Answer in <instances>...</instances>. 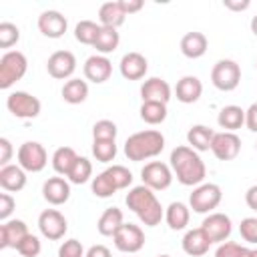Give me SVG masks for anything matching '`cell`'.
I'll use <instances>...</instances> for the list:
<instances>
[{
    "instance_id": "cell-1",
    "label": "cell",
    "mask_w": 257,
    "mask_h": 257,
    "mask_svg": "<svg viewBox=\"0 0 257 257\" xmlns=\"http://www.w3.org/2000/svg\"><path fill=\"white\" fill-rule=\"evenodd\" d=\"M171 171L175 173L177 181L185 187H197L207 177V167L199 153L187 145L175 147L171 151Z\"/></svg>"
},
{
    "instance_id": "cell-2",
    "label": "cell",
    "mask_w": 257,
    "mask_h": 257,
    "mask_svg": "<svg viewBox=\"0 0 257 257\" xmlns=\"http://www.w3.org/2000/svg\"><path fill=\"white\" fill-rule=\"evenodd\" d=\"M126 207L141 219L143 225L147 227H157L161 223V219L165 217L163 207L159 203V199L155 197L153 189H149L147 185H137L126 193Z\"/></svg>"
},
{
    "instance_id": "cell-3",
    "label": "cell",
    "mask_w": 257,
    "mask_h": 257,
    "mask_svg": "<svg viewBox=\"0 0 257 257\" xmlns=\"http://www.w3.org/2000/svg\"><path fill=\"white\" fill-rule=\"evenodd\" d=\"M165 149V137L161 131L149 128V131H139L131 135L124 141V155L128 161H147L157 155H161Z\"/></svg>"
},
{
    "instance_id": "cell-4",
    "label": "cell",
    "mask_w": 257,
    "mask_h": 257,
    "mask_svg": "<svg viewBox=\"0 0 257 257\" xmlns=\"http://www.w3.org/2000/svg\"><path fill=\"white\" fill-rule=\"evenodd\" d=\"M28 68V60L20 50H8L0 58V88H10L18 82Z\"/></svg>"
},
{
    "instance_id": "cell-5",
    "label": "cell",
    "mask_w": 257,
    "mask_h": 257,
    "mask_svg": "<svg viewBox=\"0 0 257 257\" xmlns=\"http://www.w3.org/2000/svg\"><path fill=\"white\" fill-rule=\"evenodd\" d=\"M211 82L215 88H219L223 92L235 90L241 82V66L231 58L217 60L211 70Z\"/></svg>"
},
{
    "instance_id": "cell-6",
    "label": "cell",
    "mask_w": 257,
    "mask_h": 257,
    "mask_svg": "<svg viewBox=\"0 0 257 257\" xmlns=\"http://www.w3.org/2000/svg\"><path fill=\"white\" fill-rule=\"evenodd\" d=\"M223 199L221 187L215 183H201L193 189V193L189 195V205L195 213H211L213 209L219 207Z\"/></svg>"
},
{
    "instance_id": "cell-7",
    "label": "cell",
    "mask_w": 257,
    "mask_h": 257,
    "mask_svg": "<svg viewBox=\"0 0 257 257\" xmlns=\"http://www.w3.org/2000/svg\"><path fill=\"white\" fill-rule=\"evenodd\" d=\"M6 108L16 116V118H36L40 114V100L36 96H32L30 92L24 90H16L10 92L6 98Z\"/></svg>"
},
{
    "instance_id": "cell-8",
    "label": "cell",
    "mask_w": 257,
    "mask_h": 257,
    "mask_svg": "<svg viewBox=\"0 0 257 257\" xmlns=\"http://www.w3.org/2000/svg\"><path fill=\"white\" fill-rule=\"evenodd\" d=\"M18 165L28 171V173H40L46 163H48V155H46V149L36 143V141H26L20 145L18 149Z\"/></svg>"
},
{
    "instance_id": "cell-9",
    "label": "cell",
    "mask_w": 257,
    "mask_h": 257,
    "mask_svg": "<svg viewBox=\"0 0 257 257\" xmlns=\"http://www.w3.org/2000/svg\"><path fill=\"white\" fill-rule=\"evenodd\" d=\"M112 241H114V247L118 251L131 255V253H137L145 247V233L139 225L122 223L118 227V231L112 235Z\"/></svg>"
},
{
    "instance_id": "cell-10",
    "label": "cell",
    "mask_w": 257,
    "mask_h": 257,
    "mask_svg": "<svg viewBox=\"0 0 257 257\" xmlns=\"http://www.w3.org/2000/svg\"><path fill=\"white\" fill-rule=\"evenodd\" d=\"M141 179H143V185H147L149 189L153 191H163V189H169L171 183H173V171L169 165L161 163V161H151L143 167L141 171Z\"/></svg>"
},
{
    "instance_id": "cell-11",
    "label": "cell",
    "mask_w": 257,
    "mask_h": 257,
    "mask_svg": "<svg viewBox=\"0 0 257 257\" xmlns=\"http://www.w3.org/2000/svg\"><path fill=\"white\" fill-rule=\"evenodd\" d=\"M38 229H40L42 237H46L50 241H58L68 231V223H66V217L60 211L44 209L38 217Z\"/></svg>"
},
{
    "instance_id": "cell-12",
    "label": "cell",
    "mask_w": 257,
    "mask_h": 257,
    "mask_svg": "<svg viewBox=\"0 0 257 257\" xmlns=\"http://www.w3.org/2000/svg\"><path fill=\"white\" fill-rule=\"evenodd\" d=\"M201 229L207 233V237L211 239V243H225L233 231V223L229 219V215L225 213H209L203 223H201Z\"/></svg>"
},
{
    "instance_id": "cell-13",
    "label": "cell",
    "mask_w": 257,
    "mask_h": 257,
    "mask_svg": "<svg viewBox=\"0 0 257 257\" xmlns=\"http://www.w3.org/2000/svg\"><path fill=\"white\" fill-rule=\"evenodd\" d=\"M46 70L52 78H58V80H64V78H70L76 70V58L70 50H56L48 56L46 60Z\"/></svg>"
},
{
    "instance_id": "cell-14",
    "label": "cell",
    "mask_w": 257,
    "mask_h": 257,
    "mask_svg": "<svg viewBox=\"0 0 257 257\" xmlns=\"http://www.w3.org/2000/svg\"><path fill=\"white\" fill-rule=\"evenodd\" d=\"M211 151L219 161H233V159H237V155L241 151V139L235 133H227V131L215 133Z\"/></svg>"
},
{
    "instance_id": "cell-15",
    "label": "cell",
    "mask_w": 257,
    "mask_h": 257,
    "mask_svg": "<svg viewBox=\"0 0 257 257\" xmlns=\"http://www.w3.org/2000/svg\"><path fill=\"white\" fill-rule=\"evenodd\" d=\"M82 70H84L86 80H90L94 84H102L112 74V62L106 56H102V54H92V56L86 58Z\"/></svg>"
},
{
    "instance_id": "cell-16",
    "label": "cell",
    "mask_w": 257,
    "mask_h": 257,
    "mask_svg": "<svg viewBox=\"0 0 257 257\" xmlns=\"http://www.w3.org/2000/svg\"><path fill=\"white\" fill-rule=\"evenodd\" d=\"M66 28H68V22L58 10H44L38 16V30L46 38H60L64 36Z\"/></svg>"
},
{
    "instance_id": "cell-17",
    "label": "cell",
    "mask_w": 257,
    "mask_h": 257,
    "mask_svg": "<svg viewBox=\"0 0 257 257\" xmlns=\"http://www.w3.org/2000/svg\"><path fill=\"white\" fill-rule=\"evenodd\" d=\"M141 98L143 102H165L167 104L171 100V86L167 80L159 76L147 78L141 86Z\"/></svg>"
},
{
    "instance_id": "cell-18",
    "label": "cell",
    "mask_w": 257,
    "mask_h": 257,
    "mask_svg": "<svg viewBox=\"0 0 257 257\" xmlns=\"http://www.w3.org/2000/svg\"><path fill=\"white\" fill-rule=\"evenodd\" d=\"M120 74L126 80H141L147 70H149V62L141 52H126L120 58Z\"/></svg>"
},
{
    "instance_id": "cell-19",
    "label": "cell",
    "mask_w": 257,
    "mask_h": 257,
    "mask_svg": "<svg viewBox=\"0 0 257 257\" xmlns=\"http://www.w3.org/2000/svg\"><path fill=\"white\" fill-rule=\"evenodd\" d=\"M42 197L50 205H64L70 199V185L62 177H50L42 185Z\"/></svg>"
},
{
    "instance_id": "cell-20",
    "label": "cell",
    "mask_w": 257,
    "mask_h": 257,
    "mask_svg": "<svg viewBox=\"0 0 257 257\" xmlns=\"http://www.w3.org/2000/svg\"><path fill=\"white\" fill-rule=\"evenodd\" d=\"M28 235V225L20 219H14V221H4L0 225V249H8V247H14Z\"/></svg>"
},
{
    "instance_id": "cell-21",
    "label": "cell",
    "mask_w": 257,
    "mask_h": 257,
    "mask_svg": "<svg viewBox=\"0 0 257 257\" xmlns=\"http://www.w3.org/2000/svg\"><path fill=\"white\" fill-rule=\"evenodd\" d=\"M211 245H213L211 239L207 237V233H205L201 227L189 229V231L185 233V237H183V251H185L187 255H191V257H201V255H205Z\"/></svg>"
},
{
    "instance_id": "cell-22",
    "label": "cell",
    "mask_w": 257,
    "mask_h": 257,
    "mask_svg": "<svg viewBox=\"0 0 257 257\" xmlns=\"http://www.w3.org/2000/svg\"><path fill=\"white\" fill-rule=\"evenodd\" d=\"M0 187L10 193H18L26 187V171L20 165H6L0 169Z\"/></svg>"
},
{
    "instance_id": "cell-23",
    "label": "cell",
    "mask_w": 257,
    "mask_h": 257,
    "mask_svg": "<svg viewBox=\"0 0 257 257\" xmlns=\"http://www.w3.org/2000/svg\"><path fill=\"white\" fill-rule=\"evenodd\" d=\"M175 94H177V100H181L183 104H193L201 98L203 94V84L197 76H183L179 82H177V88H175Z\"/></svg>"
},
{
    "instance_id": "cell-24",
    "label": "cell",
    "mask_w": 257,
    "mask_h": 257,
    "mask_svg": "<svg viewBox=\"0 0 257 257\" xmlns=\"http://www.w3.org/2000/svg\"><path fill=\"white\" fill-rule=\"evenodd\" d=\"M209 48V40L203 32H187L181 38V52L187 58H201Z\"/></svg>"
},
{
    "instance_id": "cell-25",
    "label": "cell",
    "mask_w": 257,
    "mask_h": 257,
    "mask_svg": "<svg viewBox=\"0 0 257 257\" xmlns=\"http://www.w3.org/2000/svg\"><path fill=\"white\" fill-rule=\"evenodd\" d=\"M217 122L221 128H225L227 133H235L237 128H241L245 124V110L237 104H227L219 110Z\"/></svg>"
},
{
    "instance_id": "cell-26",
    "label": "cell",
    "mask_w": 257,
    "mask_h": 257,
    "mask_svg": "<svg viewBox=\"0 0 257 257\" xmlns=\"http://www.w3.org/2000/svg\"><path fill=\"white\" fill-rule=\"evenodd\" d=\"M189 219H191V209L181 201H173L165 211V221L173 231L185 229L189 225Z\"/></svg>"
},
{
    "instance_id": "cell-27",
    "label": "cell",
    "mask_w": 257,
    "mask_h": 257,
    "mask_svg": "<svg viewBox=\"0 0 257 257\" xmlns=\"http://www.w3.org/2000/svg\"><path fill=\"white\" fill-rule=\"evenodd\" d=\"M213 137H215L213 128H209V126H205V124H195V126H191L189 133H187V143H189V147L195 149L197 153H199V151H209V149H211V143H213Z\"/></svg>"
},
{
    "instance_id": "cell-28",
    "label": "cell",
    "mask_w": 257,
    "mask_h": 257,
    "mask_svg": "<svg viewBox=\"0 0 257 257\" xmlns=\"http://www.w3.org/2000/svg\"><path fill=\"white\" fill-rule=\"evenodd\" d=\"M124 18H126V14L122 12V8H120L118 2H104V4L98 8V20H100V26L118 28V26L124 24Z\"/></svg>"
},
{
    "instance_id": "cell-29",
    "label": "cell",
    "mask_w": 257,
    "mask_h": 257,
    "mask_svg": "<svg viewBox=\"0 0 257 257\" xmlns=\"http://www.w3.org/2000/svg\"><path fill=\"white\" fill-rule=\"evenodd\" d=\"M60 94H62V98H64L68 104H80V102H84L86 96H88V84H86V80L70 78V80L64 82Z\"/></svg>"
},
{
    "instance_id": "cell-30",
    "label": "cell",
    "mask_w": 257,
    "mask_h": 257,
    "mask_svg": "<svg viewBox=\"0 0 257 257\" xmlns=\"http://www.w3.org/2000/svg\"><path fill=\"white\" fill-rule=\"evenodd\" d=\"M120 225H122V211L116 209V207H110V209H106V211L100 215V219H98V223H96V229H98L100 235L112 237V235L118 231Z\"/></svg>"
},
{
    "instance_id": "cell-31",
    "label": "cell",
    "mask_w": 257,
    "mask_h": 257,
    "mask_svg": "<svg viewBox=\"0 0 257 257\" xmlns=\"http://www.w3.org/2000/svg\"><path fill=\"white\" fill-rule=\"evenodd\" d=\"M118 42H120V36L116 32V28H108V26H100V32L94 40V48L96 52H100L102 56L108 54V52H114L118 48Z\"/></svg>"
},
{
    "instance_id": "cell-32",
    "label": "cell",
    "mask_w": 257,
    "mask_h": 257,
    "mask_svg": "<svg viewBox=\"0 0 257 257\" xmlns=\"http://www.w3.org/2000/svg\"><path fill=\"white\" fill-rule=\"evenodd\" d=\"M76 159H78V155L74 153V149H70V147H60V149H56L54 155H52V169H54L58 175L68 177V173H70L72 165L76 163Z\"/></svg>"
},
{
    "instance_id": "cell-33",
    "label": "cell",
    "mask_w": 257,
    "mask_h": 257,
    "mask_svg": "<svg viewBox=\"0 0 257 257\" xmlns=\"http://www.w3.org/2000/svg\"><path fill=\"white\" fill-rule=\"evenodd\" d=\"M92 193H94V197H98V199H108V197H112L116 191H118V187H116V183L112 181V177H110V173L104 169L102 173H98L94 179H92Z\"/></svg>"
},
{
    "instance_id": "cell-34",
    "label": "cell",
    "mask_w": 257,
    "mask_h": 257,
    "mask_svg": "<svg viewBox=\"0 0 257 257\" xmlns=\"http://www.w3.org/2000/svg\"><path fill=\"white\" fill-rule=\"evenodd\" d=\"M141 118L149 124H161L167 118V104L165 102H143L141 104Z\"/></svg>"
},
{
    "instance_id": "cell-35",
    "label": "cell",
    "mask_w": 257,
    "mask_h": 257,
    "mask_svg": "<svg viewBox=\"0 0 257 257\" xmlns=\"http://www.w3.org/2000/svg\"><path fill=\"white\" fill-rule=\"evenodd\" d=\"M100 32V26L92 20H80L76 26H74V38L80 42V44H94L96 36Z\"/></svg>"
},
{
    "instance_id": "cell-36",
    "label": "cell",
    "mask_w": 257,
    "mask_h": 257,
    "mask_svg": "<svg viewBox=\"0 0 257 257\" xmlns=\"http://www.w3.org/2000/svg\"><path fill=\"white\" fill-rule=\"evenodd\" d=\"M92 177V163L86 157H78L68 173V181L74 185H82Z\"/></svg>"
},
{
    "instance_id": "cell-37",
    "label": "cell",
    "mask_w": 257,
    "mask_h": 257,
    "mask_svg": "<svg viewBox=\"0 0 257 257\" xmlns=\"http://www.w3.org/2000/svg\"><path fill=\"white\" fill-rule=\"evenodd\" d=\"M92 155L98 163H110L116 157L114 141H92Z\"/></svg>"
},
{
    "instance_id": "cell-38",
    "label": "cell",
    "mask_w": 257,
    "mask_h": 257,
    "mask_svg": "<svg viewBox=\"0 0 257 257\" xmlns=\"http://www.w3.org/2000/svg\"><path fill=\"white\" fill-rule=\"evenodd\" d=\"M116 133H118L116 124L112 120H106V118L96 120L94 126H92V139L94 141H114Z\"/></svg>"
},
{
    "instance_id": "cell-39",
    "label": "cell",
    "mask_w": 257,
    "mask_h": 257,
    "mask_svg": "<svg viewBox=\"0 0 257 257\" xmlns=\"http://www.w3.org/2000/svg\"><path fill=\"white\" fill-rule=\"evenodd\" d=\"M215 257H253V249H247L233 241H225L217 247Z\"/></svg>"
},
{
    "instance_id": "cell-40",
    "label": "cell",
    "mask_w": 257,
    "mask_h": 257,
    "mask_svg": "<svg viewBox=\"0 0 257 257\" xmlns=\"http://www.w3.org/2000/svg\"><path fill=\"white\" fill-rule=\"evenodd\" d=\"M20 40V30L12 22H0V48H10Z\"/></svg>"
},
{
    "instance_id": "cell-41",
    "label": "cell",
    "mask_w": 257,
    "mask_h": 257,
    "mask_svg": "<svg viewBox=\"0 0 257 257\" xmlns=\"http://www.w3.org/2000/svg\"><path fill=\"white\" fill-rule=\"evenodd\" d=\"M42 245H40V239L32 233H28L18 245H16V251L20 253V257H36L40 253Z\"/></svg>"
},
{
    "instance_id": "cell-42",
    "label": "cell",
    "mask_w": 257,
    "mask_h": 257,
    "mask_svg": "<svg viewBox=\"0 0 257 257\" xmlns=\"http://www.w3.org/2000/svg\"><path fill=\"white\" fill-rule=\"evenodd\" d=\"M106 171L110 173V177H112V181L116 183L118 189L131 187V183H133V173H131L126 167H122V165H112V167H108Z\"/></svg>"
},
{
    "instance_id": "cell-43",
    "label": "cell",
    "mask_w": 257,
    "mask_h": 257,
    "mask_svg": "<svg viewBox=\"0 0 257 257\" xmlns=\"http://www.w3.org/2000/svg\"><path fill=\"white\" fill-rule=\"evenodd\" d=\"M239 233H241L243 241L257 245V217H245L239 225Z\"/></svg>"
},
{
    "instance_id": "cell-44",
    "label": "cell",
    "mask_w": 257,
    "mask_h": 257,
    "mask_svg": "<svg viewBox=\"0 0 257 257\" xmlns=\"http://www.w3.org/2000/svg\"><path fill=\"white\" fill-rule=\"evenodd\" d=\"M82 243L78 239H68L58 247V257H84Z\"/></svg>"
},
{
    "instance_id": "cell-45",
    "label": "cell",
    "mask_w": 257,
    "mask_h": 257,
    "mask_svg": "<svg viewBox=\"0 0 257 257\" xmlns=\"http://www.w3.org/2000/svg\"><path fill=\"white\" fill-rule=\"evenodd\" d=\"M14 207H16L14 197H12V195H8V193H2V195H0V219H2V221H6V219L12 215Z\"/></svg>"
},
{
    "instance_id": "cell-46",
    "label": "cell",
    "mask_w": 257,
    "mask_h": 257,
    "mask_svg": "<svg viewBox=\"0 0 257 257\" xmlns=\"http://www.w3.org/2000/svg\"><path fill=\"white\" fill-rule=\"evenodd\" d=\"M10 159H12V143L6 137H2L0 139V165L2 167L10 165Z\"/></svg>"
},
{
    "instance_id": "cell-47",
    "label": "cell",
    "mask_w": 257,
    "mask_h": 257,
    "mask_svg": "<svg viewBox=\"0 0 257 257\" xmlns=\"http://www.w3.org/2000/svg\"><path fill=\"white\" fill-rule=\"evenodd\" d=\"M245 124L251 133H257V102H253L247 110H245Z\"/></svg>"
},
{
    "instance_id": "cell-48",
    "label": "cell",
    "mask_w": 257,
    "mask_h": 257,
    "mask_svg": "<svg viewBox=\"0 0 257 257\" xmlns=\"http://www.w3.org/2000/svg\"><path fill=\"white\" fill-rule=\"evenodd\" d=\"M118 4H120L124 14H135V12H139L145 6L143 0H118Z\"/></svg>"
},
{
    "instance_id": "cell-49",
    "label": "cell",
    "mask_w": 257,
    "mask_h": 257,
    "mask_svg": "<svg viewBox=\"0 0 257 257\" xmlns=\"http://www.w3.org/2000/svg\"><path fill=\"white\" fill-rule=\"evenodd\" d=\"M245 203H247L249 209L257 211V185H253V187L247 189V193H245Z\"/></svg>"
},
{
    "instance_id": "cell-50",
    "label": "cell",
    "mask_w": 257,
    "mask_h": 257,
    "mask_svg": "<svg viewBox=\"0 0 257 257\" xmlns=\"http://www.w3.org/2000/svg\"><path fill=\"white\" fill-rule=\"evenodd\" d=\"M84 257H110V251H108V247H104V245H92V247L86 251Z\"/></svg>"
},
{
    "instance_id": "cell-51",
    "label": "cell",
    "mask_w": 257,
    "mask_h": 257,
    "mask_svg": "<svg viewBox=\"0 0 257 257\" xmlns=\"http://www.w3.org/2000/svg\"><path fill=\"white\" fill-rule=\"evenodd\" d=\"M249 4H251L249 0H241V2H239V0H237V2H235V0H223V6H225V8L237 10V12H239V10H247Z\"/></svg>"
},
{
    "instance_id": "cell-52",
    "label": "cell",
    "mask_w": 257,
    "mask_h": 257,
    "mask_svg": "<svg viewBox=\"0 0 257 257\" xmlns=\"http://www.w3.org/2000/svg\"><path fill=\"white\" fill-rule=\"evenodd\" d=\"M251 32H253V34L257 36V14H255V16L251 18Z\"/></svg>"
},
{
    "instance_id": "cell-53",
    "label": "cell",
    "mask_w": 257,
    "mask_h": 257,
    "mask_svg": "<svg viewBox=\"0 0 257 257\" xmlns=\"http://www.w3.org/2000/svg\"><path fill=\"white\" fill-rule=\"evenodd\" d=\"M253 257H257V249H253Z\"/></svg>"
},
{
    "instance_id": "cell-54",
    "label": "cell",
    "mask_w": 257,
    "mask_h": 257,
    "mask_svg": "<svg viewBox=\"0 0 257 257\" xmlns=\"http://www.w3.org/2000/svg\"><path fill=\"white\" fill-rule=\"evenodd\" d=\"M157 257H171V255H157Z\"/></svg>"
},
{
    "instance_id": "cell-55",
    "label": "cell",
    "mask_w": 257,
    "mask_h": 257,
    "mask_svg": "<svg viewBox=\"0 0 257 257\" xmlns=\"http://www.w3.org/2000/svg\"><path fill=\"white\" fill-rule=\"evenodd\" d=\"M255 68H257V62H255Z\"/></svg>"
},
{
    "instance_id": "cell-56",
    "label": "cell",
    "mask_w": 257,
    "mask_h": 257,
    "mask_svg": "<svg viewBox=\"0 0 257 257\" xmlns=\"http://www.w3.org/2000/svg\"><path fill=\"white\" fill-rule=\"evenodd\" d=\"M255 149H257V145H255Z\"/></svg>"
}]
</instances>
